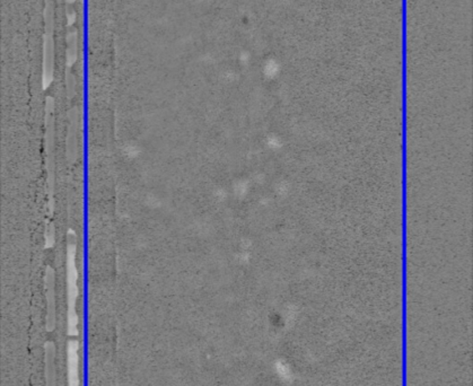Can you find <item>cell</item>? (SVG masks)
<instances>
[{"mask_svg":"<svg viewBox=\"0 0 473 386\" xmlns=\"http://www.w3.org/2000/svg\"><path fill=\"white\" fill-rule=\"evenodd\" d=\"M76 234H67V260H66V289H67V333L69 337L78 335V315L76 304L78 298V272L76 268Z\"/></svg>","mask_w":473,"mask_h":386,"instance_id":"cell-1","label":"cell"},{"mask_svg":"<svg viewBox=\"0 0 473 386\" xmlns=\"http://www.w3.org/2000/svg\"><path fill=\"white\" fill-rule=\"evenodd\" d=\"M55 101L52 97L45 99V150L47 169V190H48V210L53 213V191H55Z\"/></svg>","mask_w":473,"mask_h":386,"instance_id":"cell-2","label":"cell"},{"mask_svg":"<svg viewBox=\"0 0 473 386\" xmlns=\"http://www.w3.org/2000/svg\"><path fill=\"white\" fill-rule=\"evenodd\" d=\"M45 331L48 333L55 331L57 323V305H56V274L55 270L48 265L45 274Z\"/></svg>","mask_w":473,"mask_h":386,"instance_id":"cell-3","label":"cell"},{"mask_svg":"<svg viewBox=\"0 0 473 386\" xmlns=\"http://www.w3.org/2000/svg\"><path fill=\"white\" fill-rule=\"evenodd\" d=\"M55 71V38L53 34H45L43 38V67L42 87L47 90L51 85Z\"/></svg>","mask_w":473,"mask_h":386,"instance_id":"cell-4","label":"cell"},{"mask_svg":"<svg viewBox=\"0 0 473 386\" xmlns=\"http://www.w3.org/2000/svg\"><path fill=\"white\" fill-rule=\"evenodd\" d=\"M68 132L67 139H66V156H67L69 164L75 163L78 154V129H80V115L77 108L73 109L68 113Z\"/></svg>","mask_w":473,"mask_h":386,"instance_id":"cell-5","label":"cell"},{"mask_svg":"<svg viewBox=\"0 0 473 386\" xmlns=\"http://www.w3.org/2000/svg\"><path fill=\"white\" fill-rule=\"evenodd\" d=\"M45 386H57L56 345L52 341L45 343Z\"/></svg>","mask_w":473,"mask_h":386,"instance_id":"cell-6","label":"cell"},{"mask_svg":"<svg viewBox=\"0 0 473 386\" xmlns=\"http://www.w3.org/2000/svg\"><path fill=\"white\" fill-rule=\"evenodd\" d=\"M67 51H66V64H67L68 71H71V68L74 66L77 61V52H78V40H77V31L73 27H69V31L67 33Z\"/></svg>","mask_w":473,"mask_h":386,"instance_id":"cell-7","label":"cell"},{"mask_svg":"<svg viewBox=\"0 0 473 386\" xmlns=\"http://www.w3.org/2000/svg\"><path fill=\"white\" fill-rule=\"evenodd\" d=\"M53 32H55V3L53 0H45V34H53Z\"/></svg>","mask_w":473,"mask_h":386,"instance_id":"cell-8","label":"cell"},{"mask_svg":"<svg viewBox=\"0 0 473 386\" xmlns=\"http://www.w3.org/2000/svg\"><path fill=\"white\" fill-rule=\"evenodd\" d=\"M45 249H51L52 246L55 245L56 230L55 225L52 223H47L45 225Z\"/></svg>","mask_w":473,"mask_h":386,"instance_id":"cell-9","label":"cell"},{"mask_svg":"<svg viewBox=\"0 0 473 386\" xmlns=\"http://www.w3.org/2000/svg\"><path fill=\"white\" fill-rule=\"evenodd\" d=\"M75 87H76V80L71 71H66V90H67L68 99H71L75 96Z\"/></svg>","mask_w":473,"mask_h":386,"instance_id":"cell-10","label":"cell"},{"mask_svg":"<svg viewBox=\"0 0 473 386\" xmlns=\"http://www.w3.org/2000/svg\"><path fill=\"white\" fill-rule=\"evenodd\" d=\"M75 22V12L74 10H71V7H69L68 8V12H67V24L69 27H73V24H74Z\"/></svg>","mask_w":473,"mask_h":386,"instance_id":"cell-11","label":"cell"},{"mask_svg":"<svg viewBox=\"0 0 473 386\" xmlns=\"http://www.w3.org/2000/svg\"><path fill=\"white\" fill-rule=\"evenodd\" d=\"M66 1H67L68 5H73L76 0H66Z\"/></svg>","mask_w":473,"mask_h":386,"instance_id":"cell-12","label":"cell"}]
</instances>
